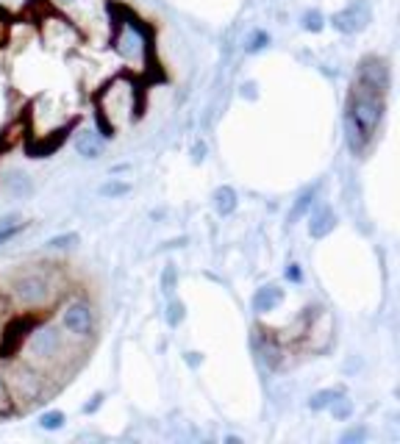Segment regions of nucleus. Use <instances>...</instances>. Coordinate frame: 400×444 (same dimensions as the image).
<instances>
[{
    "label": "nucleus",
    "mask_w": 400,
    "mask_h": 444,
    "mask_svg": "<svg viewBox=\"0 0 400 444\" xmlns=\"http://www.w3.org/2000/svg\"><path fill=\"white\" fill-rule=\"evenodd\" d=\"M381 92H384V89H378V87L362 81V92L353 100L350 114H348V131H350L353 148H362L367 139L375 133L378 123H381V114H384Z\"/></svg>",
    "instance_id": "obj_1"
},
{
    "label": "nucleus",
    "mask_w": 400,
    "mask_h": 444,
    "mask_svg": "<svg viewBox=\"0 0 400 444\" xmlns=\"http://www.w3.org/2000/svg\"><path fill=\"white\" fill-rule=\"evenodd\" d=\"M331 23L339 33H359L362 28H367V23H370V6H367L365 0H356V3H350L348 9L336 11Z\"/></svg>",
    "instance_id": "obj_2"
},
{
    "label": "nucleus",
    "mask_w": 400,
    "mask_h": 444,
    "mask_svg": "<svg viewBox=\"0 0 400 444\" xmlns=\"http://www.w3.org/2000/svg\"><path fill=\"white\" fill-rule=\"evenodd\" d=\"M14 297L20 300V303H42L45 297H48V281L42 278V275H23V278H17L14 281Z\"/></svg>",
    "instance_id": "obj_3"
},
{
    "label": "nucleus",
    "mask_w": 400,
    "mask_h": 444,
    "mask_svg": "<svg viewBox=\"0 0 400 444\" xmlns=\"http://www.w3.org/2000/svg\"><path fill=\"white\" fill-rule=\"evenodd\" d=\"M65 328L75 336H89L92 333V311L84 303H75L65 311Z\"/></svg>",
    "instance_id": "obj_4"
},
{
    "label": "nucleus",
    "mask_w": 400,
    "mask_h": 444,
    "mask_svg": "<svg viewBox=\"0 0 400 444\" xmlns=\"http://www.w3.org/2000/svg\"><path fill=\"white\" fill-rule=\"evenodd\" d=\"M333 225H336V214H333L328 206H323L320 211H314V214H311L309 233H311L314 239H323V236H328V233H331Z\"/></svg>",
    "instance_id": "obj_5"
},
{
    "label": "nucleus",
    "mask_w": 400,
    "mask_h": 444,
    "mask_svg": "<svg viewBox=\"0 0 400 444\" xmlns=\"http://www.w3.org/2000/svg\"><path fill=\"white\" fill-rule=\"evenodd\" d=\"M28 348H31L33 355H53V353L59 350V333H56V331H50V328L36 331Z\"/></svg>",
    "instance_id": "obj_6"
},
{
    "label": "nucleus",
    "mask_w": 400,
    "mask_h": 444,
    "mask_svg": "<svg viewBox=\"0 0 400 444\" xmlns=\"http://www.w3.org/2000/svg\"><path fill=\"white\" fill-rule=\"evenodd\" d=\"M278 303H281V289H278V286H262V289L256 292V297H253V311L267 314V311H272Z\"/></svg>",
    "instance_id": "obj_7"
},
{
    "label": "nucleus",
    "mask_w": 400,
    "mask_h": 444,
    "mask_svg": "<svg viewBox=\"0 0 400 444\" xmlns=\"http://www.w3.org/2000/svg\"><path fill=\"white\" fill-rule=\"evenodd\" d=\"M3 187H6V192H9L11 197H28L33 192L28 175H23V172H9V178L3 181Z\"/></svg>",
    "instance_id": "obj_8"
},
{
    "label": "nucleus",
    "mask_w": 400,
    "mask_h": 444,
    "mask_svg": "<svg viewBox=\"0 0 400 444\" xmlns=\"http://www.w3.org/2000/svg\"><path fill=\"white\" fill-rule=\"evenodd\" d=\"M75 150L84 156V159H98L103 153V142H100L95 133H81L75 139Z\"/></svg>",
    "instance_id": "obj_9"
},
{
    "label": "nucleus",
    "mask_w": 400,
    "mask_h": 444,
    "mask_svg": "<svg viewBox=\"0 0 400 444\" xmlns=\"http://www.w3.org/2000/svg\"><path fill=\"white\" fill-rule=\"evenodd\" d=\"M214 209H217L220 217L233 214L236 211V192L231 187H220V189L214 192Z\"/></svg>",
    "instance_id": "obj_10"
},
{
    "label": "nucleus",
    "mask_w": 400,
    "mask_h": 444,
    "mask_svg": "<svg viewBox=\"0 0 400 444\" xmlns=\"http://www.w3.org/2000/svg\"><path fill=\"white\" fill-rule=\"evenodd\" d=\"M314 192H317V187H311V189H306L303 194H300L298 200H295V206H292V211H289V225L292 222H298L309 209H311V203H314Z\"/></svg>",
    "instance_id": "obj_11"
},
{
    "label": "nucleus",
    "mask_w": 400,
    "mask_h": 444,
    "mask_svg": "<svg viewBox=\"0 0 400 444\" xmlns=\"http://www.w3.org/2000/svg\"><path fill=\"white\" fill-rule=\"evenodd\" d=\"M300 26H303V31L320 33V31H323V26H326V20H323V14H320L317 9H311V11H306V14H303Z\"/></svg>",
    "instance_id": "obj_12"
},
{
    "label": "nucleus",
    "mask_w": 400,
    "mask_h": 444,
    "mask_svg": "<svg viewBox=\"0 0 400 444\" xmlns=\"http://www.w3.org/2000/svg\"><path fill=\"white\" fill-rule=\"evenodd\" d=\"M328 409H331V414L336 416V419H348V416L353 414V403H350L348 397L336 394V397L331 400V406H328Z\"/></svg>",
    "instance_id": "obj_13"
},
{
    "label": "nucleus",
    "mask_w": 400,
    "mask_h": 444,
    "mask_svg": "<svg viewBox=\"0 0 400 444\" xmlns=\"http://www.w3.org/2000/svg\"><path fill=\"white\" fill-rule=\"evenodd\" d=\"M339 392H333V389H326V392H317L311 400H309V409L311 411H323V409H328L331 406V400L336 397Z\"/></svg>",
    "instance_id": "obj_14"
},
{
    "label": "nucleus",
    "mask_w": 400,
    "mask_h": 444,
    "mask_svg": "<svg viewBox=\"0 0 400 444\" xmlns=\"http://www.w3.org/2000/svg\"><path fill=\"white\" fill-rule=\"evenodd\" d=\"M65 425V414L62 411H48L39 416V428H45V431H59Z\"/></svg>",
    "instance_id": "obj_15"
},
{
    "label": "nucleus",
    "mask_w": 400,
    "mask_h": 444,
    "mask_svg": "<svg viewBox=\"0 0 400 444\" xmlns=\"http://www.w3.org/2000/svg\"><path fill=\"white\" fill-rule=\"evenodd\" d=\"M128 192H131V184H123V181H109V184L100 187V194H103V197H123V194H128Z\"/></svg>",
    "instance_id": "obj_16"
},
{
    "label": "nucleus",
    "mask_w": 400,
    "mask_h": 444,
    "mask_svg": "<svg viewBox=\"0 0 400 444\" xmlns=\"http://www.w3.org/2000/svg\"><path fill=\"white\" fill-rule=\"evenodd\" d=\"M267 45H270V33L267 31H256L250 39H248V45H245V50L248 53H259V50H265Z\"/></svg>",
    "instance_id": "obj_17"
},
{
    "label": "nucleus",
    "mask_w": 400,
    "mask_h": 444,
    "mask_svg": "<svg viewBox=\"0 0 400 444\" xmlns=\"http://www.w3.org/2000/svg\"><path fill=\"white\" fill-rule=\"evenodd\" d=\"M187 317V311H184V306L181 303H170V309H167V322L172 325V328H178L181 322Z\"/></svg>",
    "instance_id": "obj_18"
},
{
    "label": "nucleus",
    "mask_w": 400,
    "mask_h": 444,
    "mask_svg": "<svg viewBox=\"0 0 400 444\" xmlns=\"http://www.w3.org/2000/svg\"><path fill=\"white\" fill-rule=\"evenodd\" d=\"M72 245H78V236H75V233H65V236H53V239L48 242V248H53V250H62V248H72Z\"/></svg>",
    "instance_id": "obj_19"
},
{
    "label": "nucleus",
    "mask_w": 400,
    "mask_h": 444,
    "mask_svg": "<svg viewBox=\"0 0 400 444\" xmlns=\"http://www.w3.org/2000/svg\"><path fill=\"white\" fill-rule=\"evenodd\" d=\"M162 289H165V294H172V292H175V267H165Z\"/></svg>",
    "instance_id": "obj_20"
},
{
    "label": "nucleus",
    "mask_w": 400,
    "mask_h": 444,
    "mask_svg": "<svg viewBox=\"0 0 400 444\" xmlns=\"http://www.w3.org/2000/svg\"><path fill=\"white\" fill-rule=\"evenodd\" d=\"M365 436H367L365 428H353V431H348V433L342 436V444H359V442H365Z\"/></svg>",
    "instance_id": "obj_21"
},
{
    "label": "nucleus",
    "mask_w": 400,
    "mask_h": 444,
    "mask_svg": "<svg viewBox=\"0 0 400 444\" xmlns=\"http://www.w3.org/2000/svg\"><path fill=\"white\" fill-rule=\"evenodd\" d=\"M23 231V222H11V225H0V245L6 242V239H11L14 233H20Z\"/></svg>",
    "instance_id": "obj_22"
},
{
    "label": "nucleus",
    "mask_w": 400,
    "mask_h": 444,
    "mask_svg": "<svg viewBox=\"0 0 400 444\" xmlns=\"http://www.w3.org/2000/svg\"><path fill=\"white\" fill-rule=\"evenodd\" d=\"M287 278H289V281H300L298 264H289V267H287Z\"/></svg>",
    "instance_id": "obj_23"
},
{
    "label": "nucleus",
    "mask_w": 400,
    "mask_h": 444,
    "mask_svg": "<svg viewBox=\"0 0 400 444\" xmlns=\"http://www.w3.org/2000/svg\"><path fill=\"white\" fill-rule=\"evenodd\" d=\"M100 400H103V397H95V400H92V403H89V406H87V414H92V411H98V406H100Z\"/></svg>",
    "instance_id": "obj_24"
},
{
    "label": "nucleus",
    "mask_w": 400,
    "mask_h": 444,
    "mask_svg": "<svg viewBox=\"0 0 400 444\" xmlns=\"http://www.w3.org/2000/svg\"><path fill=\"white\" fill-rule=\"evenodd\" d=\"M192 153H195V161H200L203 159V153H206V148H203V145H195V150H192Z\"/></svg>",
    "instance_id": "obj_25"
},
{
    "label": "nucleus",
    "mask_w": 400,
    "mask_h": 444,
    "mask_svg": "<svg viewBox=\"0 0 400 444\" xmlns=\"http://www.w3.org/2000/svg\"><path fill=\"white\" fill-rule=\"evenodd\" d=\"M59 3H72V0H59Z\"/></svg>",
    "instance_id": "obj_26"
}]
</instances>
